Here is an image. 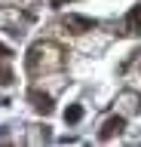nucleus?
<instances>
[{"instance_id":"f257e3e1","label":"nucleus","mask_w":141,"mask_h":147,"mask_svg":"<svg viewBox=\"0 0 141 147\" xmlns=\"http://www.w3.org/2000/svg\"><path fill=\"white\" fill-rule=\"evenodd\" d=\"M95 25H98V22H95V18H89V16H74V12H71V16L65 18V28H67V31H74V34L95 31Z\"/></svg>"},{"instance_id":"f03ea898","label":"nucleus","mask_w":141,"mask_h":147,"mask_svg":"<svg viewBox=\"0 0 141 147\" xmlns=\"http://www.w3.org/2000/svg\"><path fill=\"white\" fill-rule=\"evenodd\" d=\"M123 129H126V117H111V119H107V123L101 126V132H98V138H101V141H111L113 135H120Z\"/></svg>"},{"instance_id":"7ed1b4c3","label":"nucleus","mask_w":141,"mask_h":147,"mask_svg":"<svg viewBox=\"0 0 141 147\" xmlns=\"http://www.w3.org/2000/svg\"><path fill=\"white\" fill-rule=\"evenodd\" d=\"M126 34H132V37L141 34V3L126 12Z\"/></svg>"},{"instance_id":"20e7f679","label":"nucleus","mask_w":141,"mask_h":147,"mask_svg":"<svg viewBox=\"0 0 141 147\" xmlns=\"http://www.w3.org/2000/svg\"><path fill=\"white\" fill-rule=\"evenodd\" d=\"M31 101H34V110H37V113H52V98H49V95L31 92Z\"/></svg>"},{"instance_id":"39448f33","label":"nucleus","mask_w":141,"mask_h":147,"mask_svg":"<svg viewBox=\"0 0 141 147\" xmlns=\"http://www.w3.org/2000/svg\"><path fill=\"white\" fill-rule=\"evenodd\" d=\"M80 119H83V107L80 104H71L65 110V123H80Z\"/></svg>"},{"instance_id":"423d86ee","label":"nucleus","mask_w":141,"mask_h":147,"mask_svg":"<svg viewBox=\"0 0 141 147\" xmlns=\"http://www.w3.org/2000/svg\"><path fill=\"white\" fill-rule=\"evenodd\" d=\"M0 83H3V86H6V83H12V71L3 64V58H0Z\"/></svg>"},{"instance_id":"0eeeda50","label":"nucleus","mask_w":141,"mask_h":147,"mask_svg":"<svg viewBox=\"0 0 141 147\" xmlns=\"http://www.w3.org/2000/svg\"><path fill=\"white\" fill-rule=\"evenodd\" d=\"M0 58H9V49H6L3 43H0Z\"/></svg>"},{"instance_id":"6e6552de","label":"nucleus","mask_w":141,"mask_h":147,"mask_svg":"<svg viewBox=\"0 0 141 147\" xmlns=\"http://www.w3.org/2000/svg\"><path fill=\"white\" fill-rule=\"evenodd\" d=\"M52 6H65V3H71V0H49Z\"/></svg>"}]
</instances>
